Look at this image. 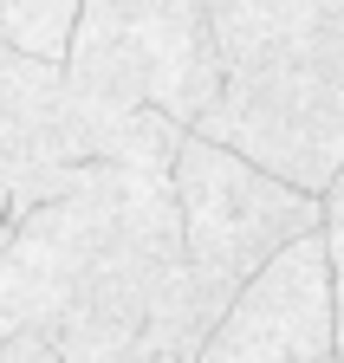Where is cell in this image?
Here are the masks:
<instances>
[{
    "label": "cell",
    "mask_w": 344,
    "mask_h": 363,
    "mask_svg": "<svg viewBox=\"0 0 344 363\" xmlns=\"http://www.w3.org/2000/svg\"><path fill=\"white\" fill-rule=\"evenodd\" d=\"M169 195H176V220H182V266L208 298H221V311L273 247L318 227L312 189H292L286 175L260 169L253 156L214 143L201 130L176 136Z\"/></svg>",
    "instance_id": "obj_4"
},
{
    "label": "cell",
    "mask_w": 344,
    "mask_h": 363,
    "mask_svg": "<svg viewBox=\"0 0 344 363\" xmlns=\"http://www.w3.org/2000/svg\"><path fill=\"white\" fill-rule=\"evenodd\" d=\"M72 26H78V0H0V39L33 59H65Z\"/></svg>",
    "instance_id": "obj_6"
},
{
    "label": "cell",
    "mask_w": 344,
    "mask_h": 363,
    "mask_svg": "<svg viewBox=\"0 0 344 363\" xmlns=\"http://www.w3.org/2000/svg\"><path fill=\"white\" fill-rule=\"evenodd\" d=\"M208 7H221V0H208Z\"/></svg>",
    "instance_id": "obj_10"
},
{
    "label": "cell",
    "mask_w": 344,
    "mask_h": 363,
    "mask_svg": "<svg viewBox=\"0 0 344 363\" xmlns=\"http://www.w3.org/2000/svg\"><path fill=\"white\" fill-rule=\"evenodd\" d=\"M221 84L189 123L292 189H325L344 156V0H221Z\"/></svg>",
    "instance_id": "obj_2"
},
{
    "label": "cell",
    "mask_w": 344,
    "mask_h": 363,
    "mask_svg": "<svg viewBox=\"0 0 344 363\" xmlns=\"http://www.w3.org/2000/svg\"><path fill=\"white\" fill-rule=\"evenodd\" d=\"M65 78L104 104H150L195 123L221 84L208 0H78Z\"/></svg>",
    "instance_id": "obj_3"
},
{
    "label": "cell",
    "mask_w": 344,
    "mask_h": 363,
    "mask_svg": "<svg viewBox=\"0 0 344 363\" xmlns=\"http://www.w3.org/2000/svg\"><path fill=\"white\" fill-rule=\"evenodd\" d=\"M331 266L318 227L273 247L240 279L228 311L201 337L195 363H325L331 357Z\"/></svg>",
    "instance_id": "obj_5"
},
{
    "label": "cell",
    "mask_w": 344,
    "mask_h": 363,
    "mask_svg": "<svg viewBox=\"0 0 344 363\" xmlns=\"http://www.w3.org/2000/svg\"><path fill=\"white\" fill-rule=\"evenodd\" d=\"M318 240H325V266H331V298L344 305V208L318 201Z\"/></svg>",
    "instance_id": "obj_7"
},
{
    "label": "cell",
    "mask_w": 344,
    "mask_h": 363,
    "mask_svg": "<svg viewBox=\"0 0 344 363\" xmlns=\"http://www.w3.org/2000/svg\"><path fill=\"white\" fill-rule=\"evenodd\" d=\"M331 357H344V305L331 311Z\"/></svg>",
    "instance_id": "obj_9"
},
{
    "label": "cell",
    "mask_w": 344,
    "mask_h": 363,
    "mask_svg": "<svg viewBox=\"0 0 344 363\" xmlns=\"http://www.w3.org/2000/svg\"><path fill=\"white\" fill-rule=\"evenodd\" d=\"M318 201H338V208H344V156H338V169H331V182H325V189H318Z\"/></svg>",
    "instance_id": "obj_8"
},
{
    "label": "cell",
    "mask_w": 344,
    "mask_h": 363,
    "mask_svg": "<svg viewBox=\"0 0 344 363\" xmlns=\"http://www.w3.org/2000/svg\"><path fill=\"white\" fill-rule=\"evenodd\" d=\"M182 259L169 162H98L0 220V363L131 357L156 286Z\"/></svg>",
    "instance_id": "obj_1"
}]
</instances>
